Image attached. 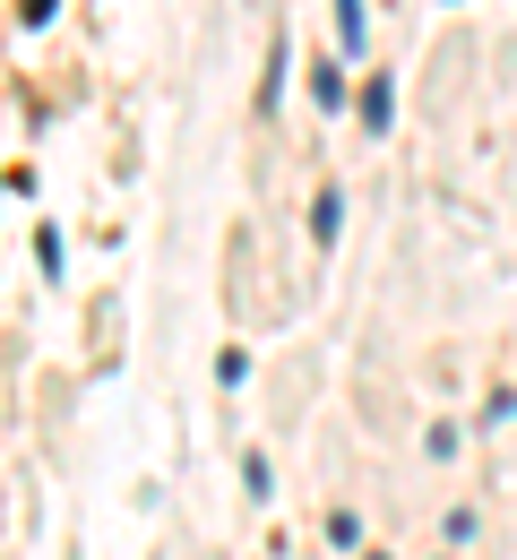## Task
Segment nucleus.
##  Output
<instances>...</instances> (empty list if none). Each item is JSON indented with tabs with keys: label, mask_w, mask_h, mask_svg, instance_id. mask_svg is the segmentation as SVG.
<instances>
[{
	"label": "nucleus",
	"mask_w": 517,
	"mask_h": 560,
	"mask_svg": "<svg viewBox=\"0 0 517 560\" xmlns=\"http://www.w3.org/2000/svg\"><path fill=\"white\" fill-rule=\"evenodd\" d=\"M337 233H345V190H337V182H319V199H310V242L328 250Z\"/></svg>",
	"instance_id": "20e7f679"
},
{
	"label": "nucleus",
	"mask_w": 517,
	"mask_h": 560,
	"mask_svg": "<svg viewBox=\"0 0 517 560\" xmlns=\"http://www.w3.org/2000/svg\"><path fill=\"white\" fill-rule=\"evenodd\" d=\"M216 380H224V388H242V380H250V346H224L216 353Z\"/></svg>",
	"instance_id": "1a4fd4ad"
},
{
	"label": "nucleus",
	"mask_w": 517,
	"mask_h": 560,
	"mask_svg": "<svg viewBox=\"0 0 517 560\" xmlns=\"http://www.w3.org/2000/svg\"><path fill=\"white\" fill-rule=\"evenodd\" d=\"M310 104L319 113H345V61H319L310 70Z\"/></svg>",
	"instance_id": "423d86ee"
},
{
	"label": "nucleus",
	"mask_w": 517,
	"mask_h": 560,
	"mask_svg": "<svg viewBox=\"0 0 517 560\" xmlns=\"http://www.w3.org/2000/svg\"><path fill=\"white\" fill-rule=\"evenodd\" d=\"M354 121H363V139H388V121H397V78H388V70H363V86H354Z\"/></svg>",
	"instance_id": "f257e3e1"
},
{
	"label": "nucleus",
	"mask_w": 517,
	"mask_h": 560,
	"mask_svg": "<svg viewBox=\"0 0 517 560\" xmlns=\"http://www.w3.org/2000/svg\"><path fill=\"white\" fill-rule=\"evenodd\" d=\"M285 86H294V35L277 26V44H268V78H259V113H277Z\"/></svg>",
	"instance_id": "7ed1b4c3"
},
{
	"label": "nucleus",
	"mask_w": 517,
	"mask_h": 560,
	"mask_svg": "<svg viewBox=\"0 0 517 560\" xmlns=\"http://www.w3.org/2000/svg\"><path fill=\"white\" fill-rule=\"evenodd\" d=\"M457 440H466L457 422H432V431H423V457H457Z\"/></svg>",
	"instance_id": "f8f14e48"
},
{
	"label": "nucleus",
	"mask_w": 517,
	"mask_h": 560,
	"mask_svg": "<svg viewBox=\"0 0 517 560\" xmlns=\"http://www.w3.org/2000/svg\"><path fill=\"white\" fill-rule=\"evenodd\" d=\"M474 526H483V509H474V500H457V509H448V544H474Z\"/></svg>",
	"instance_id": "9b49d317"
},
{
	"label": "nucleus",
	"mask_w": 517,
	"mask_h": 560,
	"mask_svg": "<svg viewBox=\"0 0 517 560\" xmlns=\"http://www.w3.org/2000/svg\"><path fill=\"white\" fill-rule=\"evenodd\" d=\"M509 415H517V388H492V397H483V415H474V422H483V431H501Z\"/></svg>",
	"instance_id": "9d476101"
},
{
	"label": "nucleus",
	"mask_w": 517,
	"mask_h": 560,
	"mask_svg": "<svg viewBox=\"0 0 517 560\" xmlns=\"http://www.w3.org/2000/svg\"><path fill=\"white\" fill-rule=\"evenodd\" d=\"M52 9L61 0H17V26H52Z\"/></svg>",
	"instance_id": "ddd939ff"
},
{
	"label": "nucleus",
	"mask_w": 517,
	"mask_h": 560,
	"mask_svg": "<svg viewBox=\"0 0 517 560\" xmlns=\"http://www.w3.org/2000/svg\"><path fill=\"white\" fill-rule=\"evenodd\" d=\"M242 491H250V500H277V475H268V448H242Z\"/></svg>",
	"instance_id": "0eeeda50"
},
{
	"label": "nucleus",
	"mask_w": 517,
	"mask_h": 560,
	"mask_svg": "<svg viewBox=\"0 0 517 560\" xmlns=\"http://www.w3.org/2000/svg\"><path fill=\"white\" fill-rule=\"evenodd\" d=\"M448 9H457V0H448Z\"/></svg>",
	"instance_id": "4468645a"
},
{
	"label": "nucleus",
	"mask_w": 517,
	"mask_h": 560,
	"mask_svg": "<svg viewBox=\"0 0 517 560\" xmlns=\"http://www.w3.org/2000/svg\"><path fill=\"white\" fill-rule=\"evenodd\" d=\"M328 18H337V61H363L371 52V0H328Z\"/></svg>",
	"instance_id": "f03ea898"
},
{
	"label": "nucleus",
	"mask_w": 517,
	"mask_h": 560,
	"mask_svg": "<svg viewBox=\"0 0 517 560\" xmlns=\"http://www.w3.org/2000/svg\"><path fill=\"white\" fill-rule=\"evenodd\" d=\"M35 268H44L52 284L70 277V242H61V224H35Z\"/></svg>",
	"instance_id": "39448f33"
},
{
	"label": "nucleus",
	"mask_w": 517,
	"mask_h": 560,
	"mask_svg": "<svg viewBox=\"0 0 517 560\" xmlns=\"http://www.w3.org/2000/svg\"><path fill=\"white\" fill-rule=\"evenodd\" d=\"M328 544L337 552H363V509H328Z\"/></svg>",
	"instance_id": "6e6552de"
}]
</instances>
